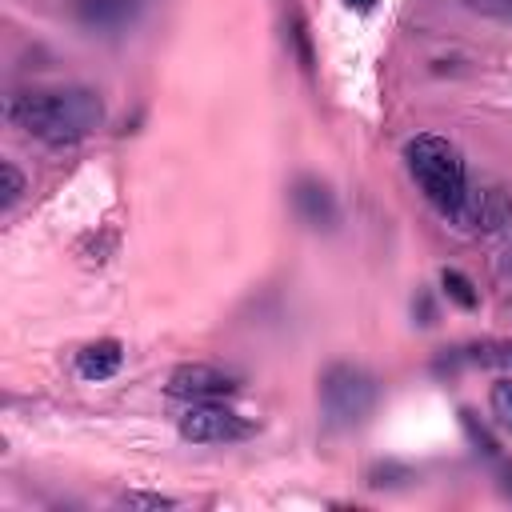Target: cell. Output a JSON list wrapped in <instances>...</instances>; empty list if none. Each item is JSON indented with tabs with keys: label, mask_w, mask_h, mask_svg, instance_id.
I'll list each match as a JSON object with an SVG mask.
<instances>
[{
	"label": "cell",
	"mask_w": 512,
	"mask_h": 512,
	"mask_svg": "<svg viewBox=\"0 0 512 512\" xmlns=\"http://www.w3.org/2000/svg\"><path fill=\"white\" fill-rule=\"evenodd\" d=\"M8 120L44 144H76L104 124V100L92 88L20 92L8 104Z\"/></svg>",
	"instance_id": "6da1fadb"
},
{
	"label": "cell",
	"mask_w": 512,
	"mask_h": 512,
	"mask_svg": "<svg viewBox=\"0 0 512 512\" xmlns=\"http://www.w3.org/2000/svg\"><path fill=\"white\" fill-rule=\"evenodd\" d=\"M404 168L412 176V184L420 188V196L440 212V216H456L460 204L468 200V168L464 156L452 140L436 136V132H420L404 144Z\"/></svg>",
	"instance_id": "7a4b0ae2"
},
{
	"label": "cell",
	"mask_w": 512,
	"mask_h": 512,
	"mask_svg": "<svg viewBox=\"0 0 512 512\" xmlns=\"http://www.w3.org/2000/svg\"><path fill=\"white\" fill-rule=\"evenodd\" d=\"M376 376L356 364H332L320 376V412L332 428H352L376 408Z\"/></svg>",
	"instance_id": "3957f363"
},
{
	"label": "cell",
	"mask_w": 512,
	"mask_h": 512,
	"mask_svg": "<svg viewBox=\"0 0 512 512\" xmlns=\"http://www.w3.org/2000/svg\"><path fill=\"white\" fill-rule=\"evenodd\" d=\"M176 432L188 444H240L256 428H252V420H244L240 412L224 408L220 400H204V404H188V412L180 416Z\"/></svg>",
	"instance_id": "277c9868"
},
{
	"label": "cell",
	"mask_w": 512,
	"mask_h": 512,
	"mask_svg": "<svg viewBox=\"0 0 512 512\" xmlns=\"http://www.w3.org/2000/svg\"><path fill=\"white\" fill-rule=\"evenodd\" d=\"M240 388V376L220 368V364H204V360H188V364H176L168 372V384L164 392L172 400H184V404H204V400H224Z\"/></svg>",
	"instance_id": "5b68a950"
},
{
	"label": "cell",
	"mask_w": 512,
	"mask_h": 512,
	"mask_svg": "<svg viewBox=\"0 0 512 512\" xmlns=\"http://www.w3.org/2000/svg\"><path fill=\"white\" fill-rule=\"evenodd\" d=\"M456 228H472V232H496L512 224V200L500 188H484V192H468V200L460 204V212L452 216Z\"/></svg>",
	"instance_id": "8992f818"
},
{
	"label": "cell",
	"mask_w": 512,
	"mask_h": 512,
	"mask_svg": "<svg viewBox=\"0 0 512 512\" xmlns=\"http://www.w3.org/2000/svg\"><path fill=\"white\" fill-rule=\"evenodd\" d=\"M460 364H480V368H512V344L504 340H472L460 348H444L436 360V372H456Z\"/></svg>",
	"instance_id": "52a82bcc"
},
{
	"label": "cell",
	"mask_w": 512,
	"mask_h": 512,
	"mask_svg": "<svg viewBox=\"0 0 512 512\" xmlns=\"http://www.w3.org/2000/svg\"><path fill=\"white\" fill-rule=\"evenodd\" d=\"M292 204H296L300 220L312 224V228H332L336 224V200L320 180H300L292 188Z\"/></svg>",
	"instance_id": "ba28073f"
},
{
	"label": "cell",
	"mask_w": 512,
	"mask_h": 512,
	"mask_svg": "<svg viewBox=\"0 0 512 512\" xmlns=\"http://www.w3.org/2000/svg\"><path fill=\"white\" fill-rule=\"evenodd\" d=\"M120 364H124L120 340H92V344H84L76 352V372L84 380H108V376L120 372Z\"/></svg>",
	"instance_id": "9c48e42d"
},
{
	"label": "cell",
	"mask_w": 512,
	"mask_h": 512,
	"mask_svg": "<svg viewBox=\"0 0 512 512\" xmlns=\"http://www.w3.org/2000/svg\"><path fill=\"white\" fill-rule=\"evenodd\" d=\"M136 0H80L76 12L84 24H96V28H112V24H124L132 16Z\"/></svg>",
	"instance_id": "30bf717a"
},
{
	"label": "cell",
	"mask_w": 512,
	"mask_h": 512,
	"mask_svg": "<svg viewBox=\"0 0 512 512\" xmlns=\"http://www.w3.org/2000/svg\"><path fill=\"white\" fill-rule=\"evenodd\" d=\"M440 292L456 304V308H464V312H472L476 304H480V292H476V284L460 272V268H440Z\"/></svg>",
	"instance_id": "8fae6325"
},
{
	"label": "cell",
	"mask_w": 512,
	"mask_h": 512,
	"mask_svg": "<svg viewBox=\"0 0 512 512\" xmlns=\"http://www.w3.org/2000/svg\"><path fill=\"white\" fill-rule=\"evenodd\" d=\"M460 428H464V436H468V444H472L476 452H484V456H500L496 436L488 432V424H480V416H476L472 408H460Z\"/></svg>",
	"instance_id": "7c38bea8"
},
{
	"label": "cell",
	"mask_w": 512,
	"mask_h": 512,
	"mask_svg": "<svg viewBox=\"0 0 512 512\" xmlns=\"http://www.w3.org/2000/svg\"><path fill=\"white\" fill-rule=\"evenodd\" d=\"M488 408L496 416V424L504 432H512V376H500L492 388H488Z\"/></svg>",
	"instance_id": "4fadbf2b"
},
{
	"label": "cell",
	"mask_w": 512,
	"mask_h": 512,
	"mask_svg": "<svg viewBox=\"0 0 512 512\" xmlns=\"http://www.w3.org/2000/svg\"><path fill=\"white\" fill-rule=\"evenodd\" d=\"M20 196H24V176H20V168H16L12 160H4V164H0V208L8 212Z\"/></svg>",
	"instance_id": "5bb4252c"
},
{
	"label": "cell",
	"mask_w": 512,
	"mask_h": 512,
	"mask_svg": "<svg viewBox=\"0 0 512 512\" xmlns=\"http://www.w3.org/2000/svg\"><path fill=\"white\" fill-rule=\"evenodd\" d=\"M288 44L296 48L300 68H304V72H312V44H308V28H304L300 12H292V20H288Z\"/></svg>",
	"instance_id": "9a60e30c"
},
{
	"label": "cell",
	"mask_w": 512,
	"mask_h": 512,
	"mask_svg": "<svg viewBox=\"0 0 512 512\" xmlns=\"http://www.w3.org/2000/svg\"><path fill=\"white\" fill-rule=\"evenodd\" d=\"M464 4L476 8V12H484V16H496V20L512 24V0H464Z\"/></svg>",
	"instance_id": "2e32d148"
},
{
	"label": "cell",
	"mask_w": 512,
	"mask_h": 512,
	"mask_svg": "<svg viewBox=\"0 0 512 512\" xmlns=\"http://www.w3.org/2000/svg\"><path fill=\"white\" fill-rule=\"evenodd\" d=\"M412 316H420L416 324H424V328H428V324H436V308H432V300H428V292H420V296L412 300Z\"/></svg>",
	"instance_id": "e0dca14e"
},
{
	"label": "cell",
	"mask_w": 512,
	"mask_h": 512,
	"mask_svg": "<svg viewBox=\"0 0 512 512\" xmlns=\"http://www.w3.org/2000/svg\"><path fill=\"white\" fill-rule=\"evenodd\" d=\"M124 504H140V508H172L176 500H168V496H144V492H128Z\"/></svg>",
	"instance_id": "ac0fdd59"
},
{
	"label": "cell",
	"mask_w": 512,
	"mask_h": 512,
	"mask_svg": "<svg viewBox=\"0 0 512 512\" xmlns=\"http://www.w3.org/2000/svg\"><path fill=\"white\" fill-rule=\"evenodd\" d=\"M500 272L512 276V240H508V248H504V256H500Z\"/></svg>",
	"instance_id": "d6986e66"
},
{
	"label": "cell",
	"mask_w": 512,
	"mask_h": 512,
	"mask_svg": "<svg viewBox=\"0 0 512 512\" xmlns=\"http://www.w3.org/2000/svg\"><path fill=\"white\" fill-rule=\"evenodd\" d=\"M504 476H508V480H504V492H508V496H512V464H508V468H504Z\"/></svg>",
	"instance_id": "ffe728a7"
},
{
	"label": "cell",
	"mask_w": 512,
	"mask_h": 512,
	"mask_svg": "<svg viewBox=\"0 0 512 512\" xmlns=\"http://www.w3.org/2000/svg\"><path fill=\"white\" fill-rule=\"evenodd\" d=\"M348 4H352V8H360V12H364V8H372V4H376V0H348Z\"/></svg>",
	"instance_id": "44dd1931"
}]
</instances>
